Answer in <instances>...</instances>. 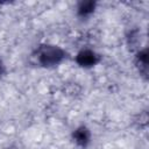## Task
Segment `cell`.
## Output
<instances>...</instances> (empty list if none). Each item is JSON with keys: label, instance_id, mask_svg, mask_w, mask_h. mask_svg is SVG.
I'll list each match as a JSON object with an SVG mask.
<instances>
[{"label": "cell", "instance_id": "6da1fadb", "mask_svg": "<svg viewBox=\"0 0 149 149\" xmlns=\"http://www.w3.org/2000/svg\"><path fill=\"white\" fill-rule=\"evenodd\" d=\"M36 61L41 66L44 68H52L61 64L65 57L66 52L58 45L54 44H43L37 48L35 54Z\"/></svg>", "mask_w": 149, "mask_h": 149}, {"label": "cell", "instance_id": "7a4b0ae2", "mask_svg": "<svg viewBox=\"0 0 149 149\" xmlns=\"http://www.w3.org/2000/svg\"><path fill=\"white\" fill-rule=\"evenodd\" d=\"M100 55L93 50H80L76 56V63L81 68H92L100 62Z\"/></svg>", "mask_w": 149, "mask_h": 149}, {"label": "cell", "instance_id": "3957f363", "mask_svg": "<svg viewBox=\"0 0 149 149\" xmlns=\"http://www.w3.org/2000/svg\"><path fill=\"white\" fill-rule=\"evenodd\" d=\"M72 139L77 146H79L81 148H86L91 141V133L87 127L80 126V127L76 128L74 132L72 133Z\"/></svg>", "mask_w": 149, "mask_h": 149}, {"label": "cell", "instance_id": "277c9868", "mask_svg": "<svg viewBox=\"0 0 149 149\" xmlns=\"http://www.w3.org/2000/svg\"><path fill=\"white\" fill-rule=\"evenodd\" d=\"M95 7H97L95 1H80L77 6V14L81 19L88 17L94 13Z\"/></svg>", "mask_w": 149, "mask_h": 149}, {"label": "cell", "instance_id": "5b68a950", "mask_svg": "<svg viewBox=\"0 0 149 149\" xmlns=\"http://www.w3.org/2000/svg\"><path fill=\"white\" fill-rule=\"evenodd\" d=\"M135 63L140 69V72L144 76H147V71H148V49L144 48L142 50H140L136 54L135 57Z\"/></svg>", "mask_w": 149, "mask_h": 149}, {"label": "cell", "instance_id": "8992f818", "mask_svg": "<svg viewBox=\"0 0 149 149\" xmlns=\"http://www.w3.org/2000/svg\"><path fill=\"white\" fill-rule=\"evenodd\" d=\"M3 72H5V65H3L2 61L0 59V76H2V74H3Z\"/></svg>", "mask_w": 149, "mask_h": 149}]
</instances>
